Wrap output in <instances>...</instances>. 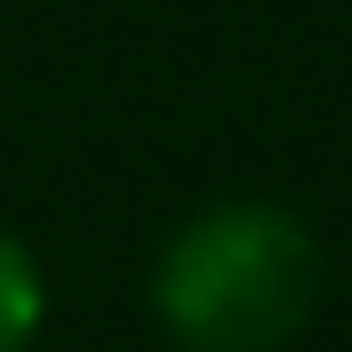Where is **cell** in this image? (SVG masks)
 <instances>
[{"mask_svg": "<svg viewBox=\"0 0 352 352\" xmlns=\"http://www.w3.org/2000/svg\"><path fill=\"white\" fill-rule=\"evenodd\" d=\"M39 321H47V274H39V258L0 227V352H32Z\"/></svg>", "mask_w": 352, "mask_h": 352, "instance_id": "7a4b0ae2", "label": "cell"}, {"mask_svg": "<svg viewBox=\"0 0 352 352\" xmlns=\"http://www.w3.org/2000/svg\"><path fill=\"white\" fill-rule=\"evenodd\" d=\"M314 227L266 196L204 204L149 274V314L180 352H282L314 321Z\"/></svg>", "mask_w": 352, "mask_h": 352, "instance_id": "6da1fadb", "label": "cell"}]
</instances>
